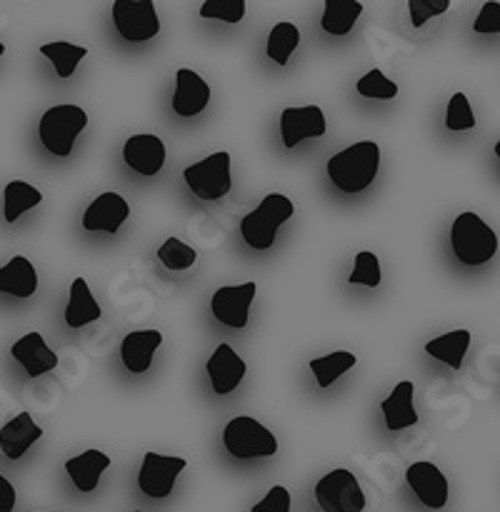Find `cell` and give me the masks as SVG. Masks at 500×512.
Instances as JSON below:
<instances>
[{
  "mask_svg": "<svg viewBox=\"0 0 500 512\" xmlns=\"http://www.w3.org/2000/svg\"><path fill=\"white\" fill-rule=\"evenodd\" d=\"M108 468H110L108 455L93 448L75 455V458H70L68 463H65V473L70 475V480H73V485L80 490V493H93V490L98 488L100 475H103Z\"/></svg>",
  "mask_w": 500,
  "mask_h": 512,
  "instance_id": "obj_20",
  "label": "cell"
},
{
  "mask_svg": "<svg viewBox=\"0 0 500 512\" xmlns=\"http://www.w3.org/2000/svg\"><path fill=\"white\" fill-rule=\"evenodd\" d=\"M163 343V335L158 330H135V333H128L123 338V345H120V358H123V365L130 370V373H145L153 363L155 350Z\"/></svg>",
  "mask_w": 500,
  "mask_h": 512,
  "instance_id": "obj_19",
  "label": "cell"
},
{
  "mask_svg": "<svg viewBox=\"0 0 500 512\" xmlns=\"http://www.w3.org/2000/svg\"><path fill=\"white\" fill-rule=\"evenodd\" d=\"M130 208L128 200L118 193H103L90 203V208L83 215L85 230H105V233H118L120 225L128 220Z\"/></svg>",
  "mask_w": 500,
  "mask_h": 512,
  "instance_id": "obj_14",
  "label": "cell"
},
{
  "mask_svg": "<svg viewBox=\"0 0 500 512\" xmlns=\"http://www.w3.org/2000/svg\"><path fill=\"white\" fill-rule=\"evenodd\" d=\"M280 135L285 148H295L305 138H320L325 135V115L318 105L305 108H285L280 113Z\"/></svg>",
  "mask_w": 500,
  "mask_h": 512,
  "instance_id": "obj_12",
  "label": "cell"
},
{
  "mask_svg": "<svg viewBox=\"0 0 500 512\" xmlns=\"http://www.w3.org/2000/svg\"><path fill=\"white\" fill-rule=\"evenodd\" d=\"M15 508V488L0 475V512H13Z\"/></svg>",
  "mask_w": 500,
  "mask_h": 512,
  "instance_id": "obj_38",
  "label": "cell"
},
{
  "mask_svg": "<svg viewBox=\"0 0 500 512\" xmlns=\"http://www.w3.org/2000/svg\"><path fill=\"white\" fill-rule=\"evenodd\" d=\"M413 393L415 385L410 380H403V383L395 385L390 398H385L383 405H380L385 415V428L395 433V430L410 428V425L418 423V413L413 408Z\"/></svg>",
  "mask_w": 500,
  "mask_h": 512,
  "instance_id": "obj_21",
  "label": "cell"
},
{
  "mask_svg": "<svg viewBox=\"0 0 500 512\" xmlns=\"http://www.w3.org/2000/svg\"><path fill=\"white\" fill-rule=\"evenodd\" d=\"M410 490L415 493V498L430 510H443L448 505L450 488L445 475L440 473L438 465L433 463H413L405 473Z\"/></svg>",
  "mask_w": 500,
  "mask_h": 512,
  "instance_id": "obj_11",
  "label": "cell"
},
{
  "mask_svg": "<svg viewBox=\"0 0 500 512\" xmlns=\"http://www.w3.org/2000/svg\"><path fill=\"white\" fill-rule=\"evenodd\" d=\"M300 43V30L293 23H278L268 35V58L278 65H288L290 55L295 53Z\"/></svg>",
  "mask_w": 500,
  "mask_h": 512,
  "instance_id": "obj_29",
  "label": "cell"
},
{
  "mask_svg": "<svg viewBox=\"0 0 500 512\" xmlns=\"http://www.w3.org/2000/svg\"><path fill=\"white\" fill-rule=\"evenodd\" d=\"M123 158L135 173L155 175L165 165V145L158 135H133V138L125 140Z\"/></svg>",
  "mask_w": 500,
  "mask_h": 512,
  "instance_id": "obj_15",
  "label": "cell"
},
{
  "mask_svg": "<svg viewBox=\"0 0 500 512\" xmlns=\"http://www.w3.org/2000/svg\"><path fill=\"white\" fill-rule=\"evenodd\" d=\"M10 355L23 365L25 373H28L30 378H38V375L50 373V370L58 368V355L45 345L43 335L40 333L23 335V338L10 348Z\"/></svg>",
  "mask_w": 500,
  "mask_h": 512,
  "instance_id": "obj_17",
  "label": "cell"
},
{
  "mask_svg": "<svg viewBox=\"0 0 500 512\" xmlns=\"http://www.w3.org/2000/svg\"><path fill=\"white\" fill-rule=\"evenodd\" d=\"M100 318L98 300L90 293L88 283L83 278H75L70 285V300L65 308V323L68 328H83V325L95 323Z\"/></svg>",
  "mask_w": 500,
  "mask_h": 512,
  "instance_id": "obj_24",
  "label": "cell"
},
{
  "mask_svg": "<svg viewBox=\"0 0 500 512\" xmlns=\"http://www.w3.org/2000/svg\"><path fill=\"white\" fill-rule=\"evenodd\" d=\"M188 468V460L183 458H168V455L145 453L143 465L138 473V488L143 490L148 498L163 500L168 498L170 490L175 488V480L183 470Z\"/></svg>",
  "mask_w": 500,
  "mask_h": 512,
  "instance_id": "obj_9",
  "label": "cell"
},
{
  "mask_svg": "<svg viewBox=\"0 0 500 512\" xmlns=\"http://www.w3.org/2000/svg\"><path fill=\"white\" fill-rule=\"evenodd\" d=\"M295 208L290 203V198L280 193H270L260 200L258 208L253 213L245 215L240 220V233H243V240L255 250H268L270 245L275 243V235H278V228L285 223V220L293 218Z\"/></svg>",
  "mask_w": 500,
  "mask_h": 512,
  "instance_id": "obj_3",
  "label": "cell"
},
{
  "mask_svg": "<svg viewBox=\"0 0 500 512\" xmlns=\"http://www.w3.org/2000/svg\"><path fill=\"white\" fill-rule=\"evenodd\" d=\"M445 128L448 130H470L475 128V115L470 108L465 93H455L448 103V115H445Z\"/></svg>",
  "mask_w": 500,
  "mask_h": 512,
  "instance_id": "obj_34",
  "label": "cell"
},
{
  "mask_svg": "<svg viewBox=\"0 0 500 512\" xmlns=\"http://www.w3.org/2000/svg\"><path fill=\"white\" fill-rule=\"evenodd\" d=\"M135 512H140V510H135Z\"/></svg>",
  "mask_w": 500,
  "mask_h": 512,
  "instance_id": "obj_41",
  "label": "cell"
},
{
  "mask_svg": "<svg viewBox=\"0 0 500 512\" xmlns=\"http://www.w3.org/2000/svg\"><path fill=\"white\" fill-rule=\"evenodd\" d=\"M355 363H358V360H355L353 353L338 350V353H330V355H325V358L310 360L308 368H310V373L315 375V380H318L320 388H330V385H333L340 375L348 373Z\"/></svg>",
  "mask_w": 500,
  "mask_h": 512,
  "instance_id": "obj_27",
  "label": "cell"
},
{
  "mask_svg": "<svg viewBox=\"0 0 500 512\" xmlns=\"http://www.w3.org/2000/svg\"><path fill=\"white\" fill-rule=\"evenodd\" d=\"M195 258H198L195 248H190V245H185L183 240H178V238H168L158 248V260L168 270H188V268H193Z\"/></svg>",
  "mask_w": 500,
  "mask_h": 512,
  "instance_id": "obj_30",
  "label": "cell"
},
{
  "mask_svg": "<svg viewBox=\"0 0 500 512\" xmlns=\"http://www.w3.org/2000/svg\"><path fill=\"white\" fill-rule=\"evenodd\" d=\"M450 245L463 265H483L498 253V235L475 213H460L450 228Z\"/></svg>",
  "mask_w": 500,
  "mask_h": 512,
  "instance_id": "obj_2",
  "label": "cell"
},
{
  "mask_svg": "<svg viewBox=\"0 0 500 512\" xmlns=\"http://www.w3.org/2000/svg\"><path fill=\"white\" fill-rule=\"evenodd\" d=\"M88 125V115L78 105H55V108L45 110L40 118V143L50 150L53 155L68 158L73 150L75 138Z\"/></svg>",
  "mask_w": 500,
  "mask_h": 512,
  "instance_id": "obj_4",
  "label": "cell"
},
{
  "mask_svg": "<svg viewBox=\"0 0 500 512\" xmlns=\"http://www.w3.org/2000/svg\"><path fill=\"white\" fill-rule=\"evenodd\" d=\"M35 290H38V273L28 258L15 255L8 265L0 268V293L30 298V295H35Z\"/></svg>",
  "mask_w": 500,
  "mask_h": 512,
  "instance_id": "obj_22",
  "label": "cell"
},
{
  "mask_svg": "<svg viewBox=\"0 0 500 512\" xmlns=\"http://www.w3.org/2000/svg\"><path fill=\"white\" fill-rule=\"evenodd\" d=\"M43 438V428H38L30 413L15 415L10 423H5V428L0 430V448H3L5 458L18 460L28 453V448H33L38 440Z\"/></svg>",
  "mask_w": 500,
  "mask_h": 512,
  "instance_id": "obj_18",
  "label": "cell"
},
{
  "mask_svg": "<svg viewBox=\"0 0 500 512\" xmlns=\"http://www.w3.org/2000/svg\"><path fill=\"white\" fill-rule=\"evenodd\" d=\"M475 33H500V3H485L473 23Z\"/></svg>",
  "mask_w": 500,
  "mask_h": 512,
  "instance_id": "obj_37",
  "label": "cell"
},
{
  "mask_svg": "<svg viewBox=\"0 0 500 512\" xmlns=\"http://www.w3.org/2000/svg\"><path fill=\"white\" fill-rule=\"evenodd\" d=\"M468 348H470V330L465 328L450 330V333L425 343V353H428L430 358L440 360V363H445L453 370L463 368V358L465 353H468Z\"/></svg>",
  "mask_w": 500,
  "mask_h": 512,
  "instance_id": "obj_23",
  "label": "cell"
},
{
  "mask_svg": "<svg viewBox=\"0 0 500 512\" xmlns=\"http://www.w3.org/2000/svg\"><path fill=\"white\" fill-rule=\"evenodd\" d=\"M250 512H290V493L283 485H275L270 488V493L260 500Z\"/></svg>",
  "mask_w": 500,
  "mask_h": 512,
  "instance_id": "obj_36",
  "label": "cell"
},
{
  "mask_svg": "<svg viewBox=\"0 0 500 512\" xmlns=\"http://www.w3.org/2000/svg\"><path fill=\"white\" fill-rule=\"evenodd\" d=\"M350 285H365V288H378L380 285V260L378 255L363 250L355 255V268L348 278Z\"/></svg>",
  "mask_w": 500,
  "mask_h": 512,
  "instance_id": "obj_31",
  "label": "cell"
},
{
  "mask_svg": "<svg viewBox=\"0 0 500 512\" xmlns=\"http://www.w3.org/2000/svg\"><path fill=\"white\" fill-rule=\"evenodd\" d=\"M110 13H113L118 33L130 43H145V40L155 38L160 30L158 13L150 0H115L110 5Z\"/></svg>",
  "mask_w": 500,
  "mask_h": 512,
  "instance_id": "obj_8",
  "label": "cell"
},
{
  "mask_svg": "<svg viewBox=\"0 0 500 512\" xmlns=\"http://www.w3.org/2000/svg\"><path fill=\"white\" fill-rule=\"evenodd\" d=\"M210 375V385L218 395L233 393L240 385V380L245 378V363L228 343H220L215 348V353L210 355L208 365H205Z\"/></svg>",
  "mask_w": 500,
  "mask_h": 512,
  "instance_id": "obj_13",
  "label": "cell"
},
{
  "mask_svg": "<svg viewBox=\"0 0 500 512\" xmlns=\"http://www.w3.org/2000/svg\"><path fill=\"white\" fill-rule=\"evenodd\" d=\"M183 178L188 183V188L200 200H220L233 188V178H230V153L220 150V153H213L210 158L200 160V163L188 165L183 170Z\"/></svg>",
  "mask_w": 500,
  "mask_h": 512,
  "instance_id": "obj_7",
  "label": "cell"
},
{
  "mask_svg": "<svg viewBox=\"0 0 500 512\" xmlns=\"http://www.w3.org/2000/svg\"><path fill=\"white\" fill-rule=\"evenodd\" d=\"M5 53V45L3 43H0V55H3Z\"/></svg>",
  "mask_w": 500,
  "mask_h": 512,
  "instance_id": "obj_40",
  "label": "cell"
},
{
  "mask_svg": "<svg viewBox=\"0 0 500 512\" xmlns=\"http://www.w3.org/2000/svg\"><path fill=\"white\" fill-rule=\"evenodd\" d=\"M210 88L198 73L190 68H180L175 75V93H173V110L183 118L198 115L200 110L208 108Z\"/></svg>",
  "mask_w": 500,
  "mask_h": 512,
  "instance_id": "obj_16",
  "label": "cell"
},
{
  "mask_svg": "<svg viewBox=\"0 0 500 512\" xmlns=\"http://www.w3.org/2000/svg\"><path fill=\"white\" fill-rule=\"evenodd\" d=\"M255 290L258 285L250 280L243 285H223V288L215 290L213 300H210V310H213V318L218 323L228 325V328L243 330L248 325V313L250 303L255 298Z\"/></svg>",
  "mask_w": 500,
  "mask_h": 512,
  "instance_id": "obj_10",
  "label": "cell"
},
{
  "mask_svg": "<svg viewBox=\"0 0 500 512\" xmlns=\"http://www.w3.org/2000/svg\"><path fill=\"white\" fill-rule=\"evenodd\" d=\"M360 13H363V3H358V0H325L320 25H323L325 33L345 35L350 33Z\"/></svg>",
  "mask_w": 500,
  "mask_h": 512,
  "instance_id": "obj_25",
  "label": "cell"
},
{
  "mask_svg": "<svg viewBox=\"0 0 500 512\" xmlns=\"http://www.w3.org/2000/svg\"><path fill=\"white\" fill-rule=\"evenodd\" d=\"M40 53L55 65V73L60 78H70L75 73V68H78L80 60L88 55V48L73 43H45L40 45Z\"/></svg>",
  "mask_w": 500,
  "mask_h": 512,
  "instance_id": "obj_28",
  "label": "cell"
},
{
  "mask_svg": "<svg viewBox=\"0 0 500 512\" xmlns=\"http://www.w3.org/2000/svg\"><path fill=\"white\" fill-rule=\"evenodd\" d=\"M358 93L363 95V98H378V100H390L398 95V85L393 83V80H388L383 75V70L380 68H373L368 75H363V78L358 80Z\"/></svg>",
  "mask_w": 500,
  "mask_h": 512,
  "instance_id": "obj_32",
  "label": "cell"
},
{
  "mask_svg": "<svg viewBox=\"0 0 500 512\" xmlns=\"http://www.w3.org/2000/svg\"><path fill=\"white\" fill-rule=\"evenodd\" d=\"M245 0H205L200 18H218L223 23H240L245 18Z\"/></svg>",
  "mask_w": 500,
  "mask_h": 512,
  "instance_id": "obj_33",
  "label": "cell"
},
{
  "mask_svg": "<svg viewBox=\"0 0 500 512\" xmlns=\"http://www.w3.org/2000/svg\"><path fill=\"white\" fill-rule=\"evenodd\" d=\"M223 443L233 458H273L278 453V440L258 420L240 415L233 418L223 430Z\"/></svg>",
  "mask_w": 500,
  "mask_h": 512,
  "instance_id": "obj_5",
  "label": "cell"
},
{
  "mask_svg": "<svg viewBox=\"0 0 500 512\" xmlns=\"http://www.w3.org/2000/svg\"><path fill=\"white\" fill-rule=\"evenodd\" d=\"M380 168V148L373 140H363L340 150L328 160V178L343 193H360L375 180Z\"/></svg>",
  "mask_w": 500,
  "mask_h": 512,
  "instance_id": "obj_1",
  "label": "cell"
},
{
  "mask_svg": "<svg viewBox=\"0 0 500 512\" xmlns=\"http://www.w3.org/2000/svg\"><path fill=\"white\" fill-rule=\"evenodd\" d=\"M315 500L323 512H363L365 495L350 470L335 468L315 485Z\"/></svg>",
  "mask_w": 500,
  "mask_h": 512,
  "instance_id": "obj_6",
  "label": "cell"
},
{
  "mask_svg": "<svg viewBox=\"0 0 500 512\" xmlns=\"http://www.w3.org/2000/svg\"><path fill=\"white\" fill-rule=\"evenodd\" d=\"M495 155H498V158H500V140H498V143H495Z\"/></svg>",
  "mask_w": 500,
  "mask_h": 512,
  "instance_id": "obj_39",
  "label": "cell"
},
{
  "mask_svg": "<svg viewBox=\"0 0 500 512\" xmlns=\"http://www.w3.org/2000/svg\"><path fill=\"white\" fill-rule=\"evenodd\" d=\"M3 198H5V220H8V223H15L25 210L40 205L43 193H40L38 188H33V185L23 183V180H10L3 190Z\"/></svg>",
  "mask_w": 500,
  "mask_h": 512,
  "instance_id": "obj_26",
  "label": "cell"
},
{
  "mask_svg": "<svg viewBox=\"0 0 500 512\" xmlns=\"http://www.w3.org/2000/svg\"><path fill=\"white\" fill-rule=\"evenodd\" d=\"M408 8L410 20H413L415 28H420L435 15H443L450 8V0H408Z\"/></svg>",
  "mask_w": 500,
  "mask_h": 512,
  "instance_id": "obj_35",
  "label": "cell"
}]
</instances>
